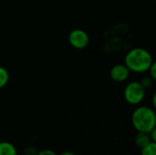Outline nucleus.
I'll list each match as a JSON object with an SVG mask.
<instances>
[{
  "label": "nucleus",
  "instance_id": "nucleus-1",
  "mask_svg": "<svg viewBox=\"0 0 156 155\" xmlns=\"http://www.w3.org/2000/svg\"><path fill=\"white\" fill-rule=\"evenodd\" d=\"M153 57L150 52L143 48H134L131 49L124 58V64L130 71L143 73L148 71L152 63Z\"/></svg>",
  "mask_w": 156,
  "mask_h": 155
},
{
  "label": "nucleus",
  "instance_id": "nucleus-2",
  "mask_svg": "<svg viewBox=\"0 0 156 155\" xmlns=\"http://www.w3.org/2000/svg\"><path fill=\"white\" fill-rule=\"evenodd\" d=\"M132 124L137 132L150 133L156 126L155 111L148 106L136 108L132 114Z\"/></svg>",
  "mask_w": 156,
  "mask_h": 155
},
{
  "label": "nucleus",
  "instance_id": "nucleus-3",
  "mask_svg": "<svg viewBox=\"0 0 156 155\" xmlns=\"http://www.w3.org/2000/svg\"><path fill=\"white\" fill-rule=\"evenodd\" d=\"M145 89L140 81H132L128 83L123 91V97L126 102L131 105L140 104L145 97Z\"/></svg>",
  "mask_w": 156,
  "mask_h": 155
},
{
  "label": "nucleus",
  "instance_id": "nucleus-4",
  "mask_svg": "<svg viewBox=\"0 0 156 155\" xmlns=\"http://www.w3.org/2000/svg\"><path fill=\"white\" fill-rule=\"evenodd\" d=\"M69 42L74 48L83 49L89 45L90 37L84 30L76 28L70 31L69 35Z\"/></svg>",
  "mask_w": 156,
  "mask_h": 155
},
{
  "label": "nucleus",
  "instance_id": "nucleus-5",
  "mask_svg": "<svg viewBox=\"0 0 156 155\" xmlns=\"http://www.w3.org/2000/svg\"><path fill=\"white\" fill-rule=\"evenodd\" d=\"M130 69L125 64H117L111 69V79L115 82H123L130 76Z\"/></svg>",
  "mask_w": 156,
  "mask_h": 155
},
{
  "label": "nucleus",
  "instance_id": "nucleus-6",
  "mask_svg": "<svg viewBox=\"0 0 156 155\" xmlns=\"http://www.w3.org/2000/svg\"><path fill=\"white\" fill-rule=\"evenodd\" d=\"M151 142H152V138H151V135L149 132H138V133L136 134L135 139H134L135 145L141 150L145 148Z\"/></svg>",
  "mask_w": 156,
  "mask_h": 155
},
{
  "label": "nucleus",
  "instance_id": "nucleus-7",
  "mask_svg": "<svg viewBox=\"0 0 156 155\" xmlns=\"http://www.w3.org/2000/svg\"><path fill=\"white\" fill-rule=\"evenodd\" d=\"M0 155H17V151L11 143L0 142Z\"/></svg>",
  "mask_w": 156,
  "mask_h": 155
},
{
  "label": "nucleus",
  "instance_id": "nucleus-8",
  "mask_svg": "<svg viewBox=\"0 0 156 155\" xmlns=\"http://www.w3.org/2000/svg\"><path fill=\"white\" fill-rule=\"evenodd\" d=\"M9 80V73L6 69L0 66V89L4 88Z\"/></svg>",
  "mask_w": 156,
  "mask_h": 155
},
{
  "label": "nucleus",
  "instance_id": "nucleus-9",
  "mask_svg": "<svg viewBox=\"0 0 156 155\" xmlns=\"http://www.w3.org/2000/svg\"><path fill=\"white\" fill-rule=\"evenodd\" d=\"M142 155H156V143L151 142L145 148L141 150Z\"/></svg>",
  "mask_w": 156,
  "mask_h": 155
},
{
  "label": "nucleus",
  "instance_id": "nucleus-10",
  "mask_svg": "<svg viewBox=\"0 0 156 155\" xmlns=\"http://www.w3.org/2000/svg\"><path fill=\"white\" fill-rule=\"evenodd\" d=\"M153 80H154V79H153L150 76H145V77H144V78L141 79L140 83L143 85V87H144L145 90H147L148 88H150V87L153 85Z\"/></svg>",
  "mask_w": 156,
  "mask_h": 155
},
{
  "label": "nucleus",
  "instance_id": "nucleus-11",
  "mask_svg": "<svg viewBox=\"0 0 156 155\" xmlns=\"http://www.w3.org/2000/svg\"><path fill=\"white\" fill-rule=\"evenodd\" d=\"M37 153H38V151L33 146H27L24 150V154L25 155H37Z\"/></svg>",
  "mask_w": 156,
  "mask_h": 155
},
{
  "label": "nucleus",
  "instance_id": "nucleus-12",
  "mask_svg": "<svg viewBox=\"0 0 156 155\" xmlns=\"http://www.w3.org/2000/svg\"><path fill=\"white\" fill-rule=\"evenodd\" d=\"M149 72H150V77L154 80H156V60L153 61V63L149 69Z\"/></svg>",
  "mask_w": 156,
  "mask_h": 155
},
{
  "label": "nucleus",
  "instance_id": "nucleus-13",
  "mask_svg": "<svg viewBox=\"0 0 156 155\" xmlns=\"http://www.w3.org/2000/svg\"><path fill=\"white\" fill-rule=\"evenodd\" d=\"M37 155H57L55 152H53L52 150H48V149H46V150H41V151H38Z\"/></svg>",
  "mask_w": 156,
  "mask_h": 155
},
{
  "label": "nucleus",
  "instance_id": "nucleus-14",
  "mask_svg": "<svg viewBox=\"0 0 156 155\" xmlns=\"http://www.w3.org/2000/svg\"><path fill=\"white\" fill-rule=\"evenodd\" d=\"M151 138H152V142L156 143V126L152 130V132H150Z\"/></svg>",
  "mask_w": 156,
  "mask_h": 155
},
{
  "label": "nucleus",
  "instance_id": "nucleus-15",
  "mask_svg": "<svg viewBox=\"0 0 156 155\" xmlns=\"http://www.w3.org/2000/svg\"><path fill=\"white\" fill-rule=\"evenodd\" d=\"M152 102H153V106H154V109L156 111V91L154 93L153 95V99H152Z\"/></svg>",
  "mask_w": 156,
  "mask_h": 155
},
{
  "label": "nucleus",
  "instance_id": "nucleus-16",
  "mask_svg": "<svg viewBox=\"0 0 156 155\" xmlns=\"http://www.w3.org/2000/svg\"><path fill=\"white\" fill-rule=\"evenodd\" d=\"M59 155H77L76 153H74L73 152H69V151H66V152H63L61 153Z\"/></svg>",
  "mask_w": 156,
  "mask_h": 155
},
{
  "label": "nucleus",
  "instance_id": "nucleus-17",
  "mask_svg": "<svg viewBox=\"0 0 156 155\" xmlns=\"http://www.w3.org/2000/svg\"><path fill=\"white\" fill-rule=\"evenodd\" d=\"M155 1H156V0H155Z\"/></svg>",
  "mask_w": 156,
  "mask_h": 155
}]
</instances>
